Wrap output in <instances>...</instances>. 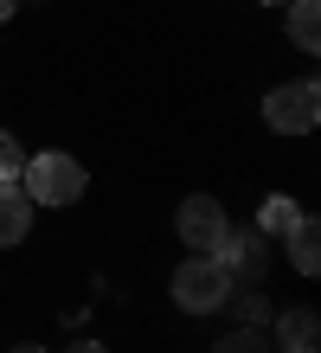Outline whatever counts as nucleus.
Listing matches in <instances>:
<instances>
[{"mask_svg":"<svg viewBox=\"0 0 321 353\" xmlns=\"http://www.w3.org/2000/svg\"><path fill=\"white\" fill-rule=\"evenodd\" d=\"M19 174H26L19 186H26V199H32V205H77V199H84V186H90V174L77 168V154H64V148L32 154Z\"/></svg>","mask_w":321,"mask_h":353,"instance_id":"1","label":"nucleus"},{"mask_svg":"<svg viewBox=\"0 0 321 353\" xmlns=\"http://www.w3.org/2000/svg\"><path fill=\"white\" fill-rule=\"evenodd\" d=\"M225 296H231V270L219 263V257H186L180 270H174V302L186 308V315H212V308H225Z\"/></svg>","mask_w":321,"mask_h":353,"instance_id":"2","label":"nucleus"},{"mask_svg":"<svg viewBox=\"0 0 321 353\" xmlns=\"http://www.w3.org/2000/svg\"><path fill=\"white\" fill-rule=\"evenodd\" d=\"M264 122L276 135H309L315 122H321V90H315V77H295V84H276L264 97Z\"/></svg>","mask_w":321,"mask_h":353,"instance_id":"3","label":"nucleus"},{"mask_svg":"<svg viewBox=\"0 0 321 353\" xmlns=\"http://www.w3.org/2000/svg\"><path fill=\"white\" fill-rule=\"evenodd\" d=\"M174 225H180V244H193V251H219V244L231 238V219H225V205L212 199V193H193V199H180V212H174Z\"/></svg>","mask_w":321,"mask_h":353,"instance_id":"4","label":"nucleus"},{"mask_svg":"<svg viewBox=\"0 0 321 353\" xmlns=\"http://www.w3.org/2000/svg\"><path fill=\"white\" fill-rule=\"evenodd\" d=\"M26 225H32V199L19 180H0V251L26 244Z\"/></svg>","mask_w":321,"mask_h":353,"instance_id":"5","label":"nucleus"},{"mask_svg":"<svg viewBox=\"0 0 321 353\" xmlns=\"http://www.w3.org/2000/svg\"><path fill=\"white\" fill-rule=\"evenodd\" d=\"M321 341V321H315V308H283V315H276V353L283 347H315Z\"/></svg>","mask_w":321,"mask_h":353,"instance_id":"6","label":"nucleus"},{"mask_svg":"<svg viewBox=\"0 0 321 353\" xmlns=\"http://www.w3.org/2000/svg\"><path fill=\"white\" fill-rule=\"evenodd\" d=\"M283 238H289V263L302 270V276H315V270H321V225L315 219H295Z\"/></svg>","mask_w":321,"mask_h":353,"instance_id":"7","label":"nucleus"},{"mask_svg":"<svg viewBox=\"0 0 321 353\" xmlns=\"http://www.w3.org/2000/svg\"><path fill=\"white\" fill-rule=\"evenodd\" d=\"M289 39L295 52H321V0H289Z\"/></svg>","mask_w":321,"mask_h":353,"instance_id":"8","label":"nucleus"},{"mask_svg":"<svg viewBox=\"0 0 321 353\" xmlns=\"http://www.w3.org/2000/svg\"><path fill=\"white\" fill-rule=\"evenodd\" d=\"M295 219H302V205H295L289 193H270L264 205H257V232H264V238H283Z\"/></svg>","mask_w":321,"mask_h":353,"instance_id":"9","label":"nucleus"},{"mask_svg":"<svg viewBox=\"0 0 321 353\" xmlns=\"http://www.w3.org/2000/svg\"><path fill=\"white\" fill-rule=\"evenodd\" d=\"M212 353H276V347H270V334H264V327H238V334H225Z\"/></svg>","mask_w":321,"mask_h":353,"instance_id":"10","label":"nucleus"},{"mask_svg":"<svg viewBox=\"0 0 321 353\" xmlns=\"http://www.w3.org/2000/svg\"><path fill=\"white\" fill-rule=\"evenodd\" d=\"M19 168H26V148H19V141L0 129V180H19Z\"/></svg>","mask_w":321,"mask_h":353,"instance_id":"11","label":"nucleus"},{"mask_svg":"<svg viewBox=\"0 0 321 353\" xmlns=\"http://www.w3.org/2000/svg\"><path fill=\"white\" fill-rule=\"evenodd\" d=\"M64 353H110V347H103V341H71Z\"/></svg>","mask_w":321,"mask_h":353,"instance_id":"12","label":"nucleus"},{"mask_svg":"<svg viewBox=\"0 0 321 353\" xmlns=\"http://www.w3.org/2000/svg\"><path fill=\"white\" fill-rule=\"evenodd\" d=\"M0 19H13V0H0Z\"/></svg>","mask_w":321,"mask_h":353,"instance_id":"13","label":"nucleus"},{"mask_svg":"<svg viewBox=\"0 0 321 353\" xmlns=\"http://www.w3.org/2000/svg\"><path fill=\"white\" fill-rule=\"evenodd\" d=\"M13 353H46V347H32V341H26V347H13Z\"/></svg>","mask_w":321,"mask_h":353,"instance_id":"14","label":"nucleus"},{"mask_svg":"<svg viewBox=\"0 0 321 353\" xmlns=\"http://www.w3.org/2000/svg\"><path fill=\"white\" fill-rule=\"evenodd\" d=\"M283 353H315V347H283Z\"/></svg>","mask_w":321,"mask_h":353,"instance_id":"15","label":"nucleus"},{"mask_svg":"<svg viewBox=\"0 0 321 353\" xmlns=\"http://www.w3.org/2000/svg\"><path fill=\"white\" fill-rule=\"evenodd\" d=\"M264 7H289V0H264Z\"/></svg>","mask_w":321,"mask_h":353,"instance_id":"16","label":"nucleus"},{"mask_svg":"<svg viewBox=\"0 0 321 353\" xmlns=\"http://www.w3.org/2000/svg\"><path fill=\"white\" fill-rule=\"evenodd\" d=\"M13 7H19V0H13Z\"/></svg>","mask_w":321,"mask_h":353,"instance_id":"17","label":"nucleus"}]
</instances>
